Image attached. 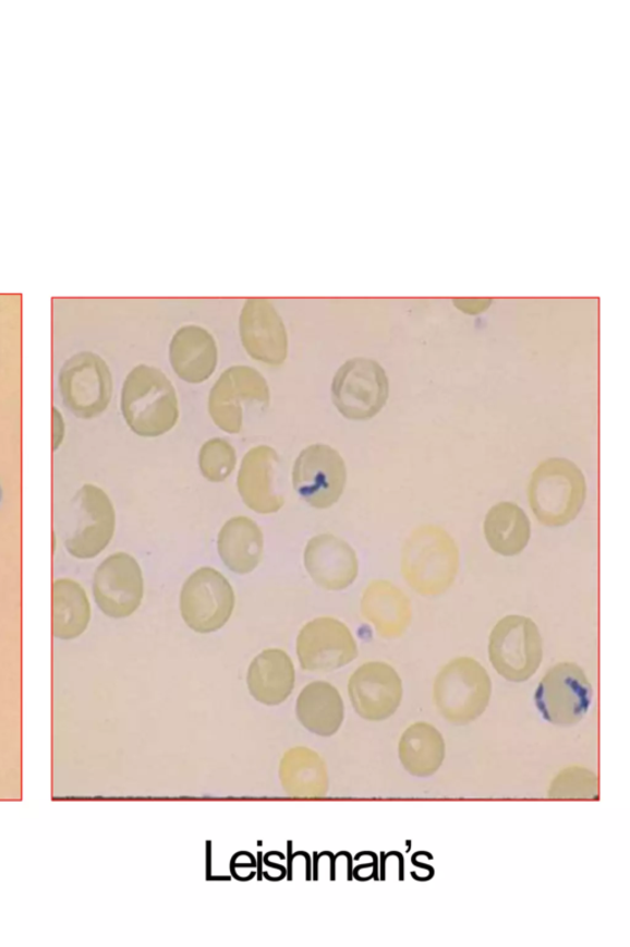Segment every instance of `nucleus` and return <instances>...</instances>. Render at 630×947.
Returning <instances> with one entry per match:
<instances>
[{
	"mask_svg": "<svg viewBox=\"0 0 630 947\" xmlns=\"http://www.w3.org/2000/svg\"><path fill=\"white\" fill-rule=\"evenodd\" d=\"M121 410L133 432L141 437H159L173 430L179 420L175 387L160 369L137 365L123 383Z\"/></svg>",
	"mask_w": 630,
	"mask_h": 947,
	"instance_id": "1",
	"label": "nucleus"
},
{
	"mask_svg": "<svg viewBox=\"0 0 630 947\" xmlns=\"http://www.w3.org/2000/svg\"><path fill=\"white\" fill-rule=\"evenodd\" d=\"M458 570L460 551L444 528L425 525L416 528L407 539L402 553V574L419 595L445 594L455 583Z\"/></svg>",
	"mask_w": 630,
	"mask_h": 947,
	"instance_id": "2",
	"label": "nucleus"
},
{
	"mask_svg": "<svg viewBox=\"0 0 630 947\" xmlns=\"http://www.w3.org/2000/svg\"><path fill=\"white\" fill-rule=\"evenodd\" d=\"M586 490L584 474L577 464L566 458H550L532 474L530 506L543 526L565 527L579 516Z\"/></svg>",
	"mask_w": 630,
	"mask_h": 947,
	"instance_id": "3",
	"label": "nucleus"
},
{
	"mask_svg": "<svg viewBox=\"0 0 630 947\" xmlns=\"http://www.w3.org/2000/svg\"><path fill=\"white\" fill-rule=\"evenodd\" d=\"M492 680L473 658L448 662L435 679L434 703L447 722L464 726L476 721L492 698Z\"/></svg>",
	"mask_w": 630,
	"mask_h": 947,
	"instance_id": "4",
	"label": "nucleus"
},
{
	"mask_svg": "<svg viewBox=\"0 0 630 947\" xmlns=\"http://www.w3.org/2000/svg\"><path fill=\"white\" fill-rule=\"evenodd\" d=\"M489 659L505 680L526 683L536 674L543 660V640L537 624L524 615H506L490 633Z\"/></svg>",
	"mask_w": 630,
	"mask_h": 947,
	"instance_id": "5",
	"label": "nucleus"
},
{
	"mask_svg": "<svg viewBox=\"0 0 630 947\" xmlns=\"http://www.w3.org/2000/svg\"><path fill=\"white\" fill-rule=\"evenodd\" d=\"M389 396L387 373L374 359L356 357L343 363L331 383V400L352 421L374 419Z\"/></svg>",
	"mask_w": 630,
	"mask_h": 947,
	"instance_id": "6",
	"label": "nucleus"
},
{
	"mask_svg": "<svg viewBox=\"0 0 630 947\" xmlns=\"http://www.w3.org/2000/svg\"><path fill=\"white\" fill-rule=\"evenodd\" d=\"M270 405L269 384L256 369L246 365L228 368L219 376L208 397V411L217 428L240 433L247 410H265Z\"/></svg>",
	"mask_w": 630,
	"mask_h": 947,
	"instance_id": "7",
	"label": "nucleus"
},
{
	"mask_svg": "<svg viewBox=\"0 0 630 947\" xmlns=\"http://www.w3.org/2000/svg\"><path fill=\"white\" fill-rule=\"evenodd\" d=\"M594 690L576 662L565 661L553 667L534 694L538 712L550 724H578L593 704Z\"/></svg>",
	"mask_w": 630,
	"mask_h": 947,
	"instance_id": "8",
	"label": "nucleus"
},
{
	"mask_svg": "<svg viewBox=\"0 0 630 947\" xmlns=\"http://www.w3.org/2000/svg\"><path fill=\"white\" fill-rule=\"evenodd\" d=\"M235 596L226 577L202 567L189 577L180 595V611L187 627L199 634L225 627L234 610Z\"/></svg>",
	"mask_w": 630,
	"mask_h": 947,
	"instance_id": "9",
	"label": "nucleus"
},
{
	"mask_svg": "<svg viewBox=\"0 0 630 947\" xmlns=\"http://www.w3.org/2000/svg\"><path fill=\"white\" fill-rule=\"evenodd\" d=\"M60 389L65 406L76 418H98L108 409L112 396L110 369L98 355H75L62 368Z\"/></svg>",
	"mask_w": 630,
	"mask_h": 947,
	"instance_id": "10",
	"label": "nucleus"
},
{
	"mask_svg": "<svg viewBox=\"0 0 630 947\" xmlns=\"http://www.w3.org/2000/svg\"><path fill=\"white\" fill-rule=\"evenodd\" d=\"M348 480L347 464L340 453L327 444L304 448L294 461L293 488L314 508L337 504Z\"/></svg>",
	"mask_w": 630,
	"mask_h": 947,
	"instance_id": "11",
	"label": "nucleus"
},
{
	"mask_svg": "<svg viewBox=\"0 0 630 947\" xmlns=\"http://www.w3.org/2000/svg\"><path fill=\"white\" fill-rule=\"evenodd\" d=\"M73 519L66 530L65 547L76 558H94L111 541L114 510L105 492L85 486L73 501Z\"/></svg>",
	"mask_w": 630,
	"mask_h": 947,
	"instance_id": "12",
	"label": "nucleus"
},
{
	"mask_svg": "<svg viewBox=\"0 0 630 947\" xmlns=\"http://www.w3.org/2000/svg\"><path fill=\"white\" fill-rule=\"evenodd\" d=\"M359 656L355 638L342 622L322 618L302 628L298 657L304 671L329 672L347 667Z\"/></svg>",
	"mask_w": 630,
	"mask_h": 947,
	"instance_id": "13",
	"label": "nucleus"
},
{
	"mask_svg": "<svg viewBox=\"0 0 630 947\" xmlns=\"http://www.w3.org/2000/svg\"><path fill=\"white\" fill-rule=\"evenodd\" d=\"M349 696L361 718L369 722L386 721L402 704V679L386 662H366L350 678Z\"/></svg>",
	"mask_w": 630,
	"mask_h": 947,
	"instance_id": "14",
	"label": "nucleus"
},
{
	"mask_svg": "<svg viewBox=\"0 0 630 947\" xmlns=\"http://www.w3.org/2000/svg\"><path fill=\"white\" fill-rule=\"evenodd\" d=\"M143 590L141 567L136 559L126 553L109 556L94 577L95 601L112 619H125L136 612Z\"/></svg>",
	"mask_w": 630,
	"mask_h": 947,
	"instance_id": "15",
	"label": "nucleus"
},
{
	"mask_svg": "<svg viewBox=\"0 0 630 947\" xmlns=\"http://www.w3.org/2000/svg\"><path fill=\"white\" fill-rule=\"evenodd\" d=\"M240 334L244 349L255 361L281 365L289 355V336L283 321L266 299L245 301L240 317Z\"/></svg>",
	"mask_w": 630,
	"mask_h": 947,
	"instance_id": "16",
	"label": "nucleus"
},
{
	"mask_svg": "<svg viewBox=\"0 0 630 947\" xmlns=\"http://www.w3.org/2000/svg\"><path fill=\"white\" fill-rule=\"evenodd\" d=\"M304 565L315 584L329 591L346 590L359 575L353 549L337 536L319 535L304 551Z\"/></svg>",
	"mask_w": 630,
	"mask_h": 947,
	"instance_id": "17",
	"label": "nucleus"
},
{
	"mask_svg": "<svg viewBox=\"0 0 630 947\" xmlns=\"http://www.w3.org/2000/svg\"><path fill=\"white\" fill-rule=\"evenodd\" d=\"M279 463L278 453L267 446H257L243 458L238 474V490L244 504L257 514H275L284 505L283 496L275 488Z\"/></svg>",
	"mask_w": 630,
	"mask_h": 947,
	"instance_id": "18",
	"label": "nucleus"
},
{
	"mask_svg": "<svg viewBox=\"0 0 630 947\" xmlns=\"http://www.w3.org/2000/svg\"><path fill=\"white\" fill-rule=\"evenodd\" d=\"M170 364L189 384H202L215 373L218 348L215 337L204 327L187 325L177 331L169 347Z\"/></svg>",
	"mask_w": 630,
	"mask_h": 947,
	"instance_id": "19",
	"label": "nucleus"
},
{
	"mask_svg": "<svg viewBox=\"0 0 630 947\" xmlns=\"http://www.w3.org/2000/svg\"><path fill=\"white\" fill-rule=\"evenodd\" d=\"M247 688L257 703L279 706L293 693L295 671L291 658L281 649H266L247 670Z\"/></svg>",
	"mask_w": 630,
	"mask_h": 947,
	"instance_id": "20",
	"label": "nucleus"
},
{
	"mask_svg": "<svg viewBox=\"0 0 630 947\" xmlns=\"http://www.w3.org/2000/svg\"><path fill=\"white\" fill-rule=\"evenodd\" d=\"M280 782L295 799H319L329 791V774L323 757L310 747L295 746L280 763Z\"/></svg>",
	"mask_w": 630,
	"mask_h": 947,
	"instance_id": "21",
	"label": "nucleus"
},
{
	"mask_svg": "<svg viewBox=\"0 0 630 947\" xmlns=\"http://www.w3.org/2000/svg\"><path fill=\"white\" fill-rule=\"evenodd\" d=\"M295 715L308 732L328 738L339 732L346 718V706L336 687L326 681H314L302 690Z\"/></svg>",
	"mask_w": 630,
	"mask_h": 947,
	"instance_id": "22",
	"label": "nucleus"
},
{
	"mask_svg": "<svg viewBox=\"0 0 630 947\" xmlns=\"http://www.w3.org/2000/svg\"><path fill=\"white\" fill-rule=\"evenodd\" d=\"M264 536L253 519L238 516L229 519L218 535V553L229 571L246 575L261 564Z\"/></svg>",
	"mask_w": 630,
	"mask_h": 947,
	"instance_id": "23",
	"label": "nucleus"
},
{
	"mask_svg": "<svg viewBox=\"0 0 630 947\" xmlns=\"http://www.w3.org/2000/svg\"><path fill=\"white\" fill-rule=\"evenodd\" d=\"M484 535L493 552L508 558L517 556L530 543V518L513 502H499L485 516Z\"/></svg>",
	"mask_w": 630,
	"mask_h": 947,
	"instance_id": "24",
	"label": "nucleus"
},
{
	"mask_svg": "<svg viewBox=\"0 0 630 947\" xmlns=\"http://www.w3.org/2000/svg\"><path fill=\"white\" fill-rule=\"evenodd\" d=\"M445 754V739L432 724L414 723L400 738V763L415 778H429L440 770Z\"/></svg>",
	"mask_w": 630,
	"mask_h": 947,
	"instance_id": "25",
	"label": "nucleus"
},
{
	"mask_svg": "<svg viewBox=\"0 0 630 947\" xmlns=\"http://www.w3.org/2000/svg\"><path fill=\"white\" fill-rule=\"evenodd\" d=\"M366 614L380 636L400 638L412 623L413 613L407 595L398 587L378 582L367 591Z\"/></svg>",
	"mask_w": 630,
	"mask_h": 947,
	"instance_id": "26",
	"label": "nucleus"
},
{
	"mask_svg": "<svg viewBox=\"0 0 630 947\" xmlns=\"http://www.w3.org/2000/svg\"><path fill=\"white\" fill-rule=\"evenodd\" d=\"M90 620V606L82 587L71 580L53 585V634L62 639L81 636Z\"/></svg>",
	"mask_w": 630,
	"mask_h": 947,
	"instance_id": "27",
	"label": "nucleus"
},
{
	"mask_svg": "<svg viewBox=\"0 0 630 947\" xmlns=\"http://www.w3.org/2000/svg\"><path fill=\"white\" fill-rule=\"evenodd\" d=\"M598 792L597 776L584 767L572 766L559 772L552 782L548 795L553 800L587 801Z\"/></svg>",
	"mask_w": 630,
	"mask_h": 947,
	"instance_id": "28",
	"label": "nucleus"
},
{
	"mask_svg": "<svg viewBox=\"0 0 630 947\" xmlns=\"http://www.w3.org/2000/svg\"><path fill=\"white\" fill-rule=\"evenodd\" d=\"M199 470L213 482H222L233 472L237 453L232 444L222 439L207 441L198 456Z\"/></svg>",
	"mask_w": 630,
	"mask_h": 947,
	"instance_id": "29",
	"label": "nucleus"
},
{
	"mask_svg": "<svg viewBox=\"0 0 630 947\" xmlns=\"http://www.w3.org/2000/svg\"><path fill=\"white\" fill-rule=\"evenodd\" d=\"M64 425L62 416L57 409L53 407V449L59 448L60 443L63 439Z\"/></svg>",
	"mask_w": 630,
	"mask_h": 947,
	"instance_id": "30",
	"label": "nucleus"
},
{
	"mask_svg": "<svg viewBox=\"0 0 630 947\" xmlns=\"http://www.w3.org/2000/svg\"><path fill=\"white\" fill-rule=\"evenodd\" d=\"M0 499H2V490H0Z\"/></svg>",
	"mask_w": 630,
	"mask_h": 947,
	"instance_id": "31",
	"label": "nucleus"
}]
</instances>
